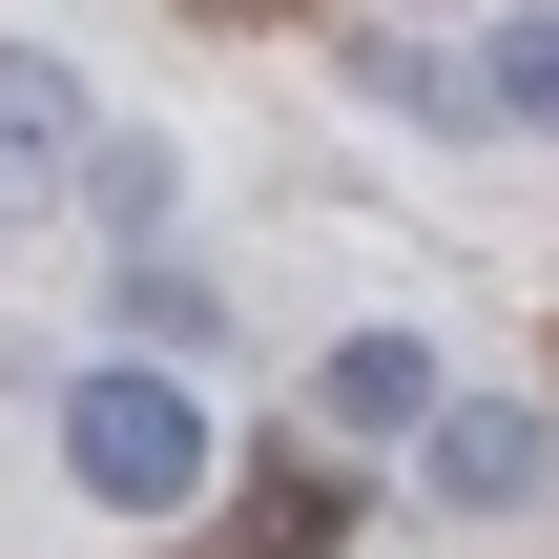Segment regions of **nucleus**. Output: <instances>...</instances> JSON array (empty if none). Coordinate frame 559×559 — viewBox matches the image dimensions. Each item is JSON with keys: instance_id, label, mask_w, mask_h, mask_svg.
<instances>
[{"instance_id": "f257e3e1", "label": "nucleus", "mask_w": 559, "mask_h": 559, "mask_svg": "<svg viewBox=\"0 0 559 559\" xmlns=\"http://www.w3.org/2000/svg\"><path fill=\"white\" fill-rule=\"evenodd\" d=\"M62 477L104 498V519H187L228 456H207V415H187V373H145V353H104V373H62Z\"/></svg>"}, {"instance_id": "f03ea898", "label": "nucleus", "mask_w": 559, "mask_h": 559, "mask_svg": "<svg viewBox=\"0 0 559 559\" xmlns=\"http://www.w3.org/2000/svg\"><path fill=\"white\" fill-rule=\"evenodd\" d=\"M83 145H104L83 124V62L62 41H0V228H62L83 207Z\"/></svg>"}, {"instance_id": "7ed1b4c3", "label": "nucleus", "mask_w": 559, "mask_h": 559, "mask_svg": "<svg viewBox=\"0 0 559 559\" xmlns=\"http://www.w3.org/2000/svg\"><path fill=\"white\" fill-rule=\"evenodd\" d=\"M415 456H436V498H456V519H519V498L559 477V436H539V394H456V415H436Z\"/></svg>"}, {"instance_id": "20e7f679", "label": "nucleus", "mask_w": 559, "mask_h": 559, "mask_svg": "<svg viewBox=\"0 0 559 559\" xmlns=\"http://www.w3.org/2000/svg\"><path fill=\"white\" fill-rule=\"evenodd\" d=\"M311 415H332V436H436L456 394H436V353H415V332H332V373H311Z\"/></svg>"}, {"instance_id": "39448f33", "label": "nucleus", "mask_w": 559, "mask_h": 559, "mask_svg": "<svg viewBox=\"0 0 559 559\" xmlns=\"http://www.w3.org/2000/svg\"><path fill=\"white\" fill-rule=\"evenodd\" d=\"M104 311H124V353H145V373H187V353H228V290H207L187 249H145V270L104 290Z\"/></svg>"}, {"instance_id": "423d86ee", "label": "nucleus", "mask_w": 559, "mask_h": 559, "mask_svg": "<svg viewBox=\"0 0 559 559\" xmlns=\"http://www.w3.org/2000/svg\"><path fill=\"white\" fill-rule=\"evenodd\" d=\"M83 207H104V228H124V270H145V249H166V207H187V166H166L145 124H104V145H83Z\"/></svg>"}, {"instance_id": "0eeeda50", "label": "nucleus", "mask_w": 559, "mask_h": 559, "mask_svg": "<svg viewBox=\"0 0 559 559\" xmlns=\"http://www.w3.org/2000/svg\"><path fill=\"white\" fill-rule=\"evenodd\" d=\"M477 124H519V145L559 124V0H519V21L477 41Z\"/></svg>"}, {"instance_id": "6e6552de", "label": "nucleus", "mask_w": 559, "mask_h": 559, "mask_svg": "<svg viewBox=\"0 0 559 559\" xmlns=\"http://www.w3.org/2000/svg\"><path fill=\"white\" fill-rule=\"evenodd\" d=\"M332 519H353L332 456H270V477H249V559H332Z\"/></svg>"}]
</instances>
